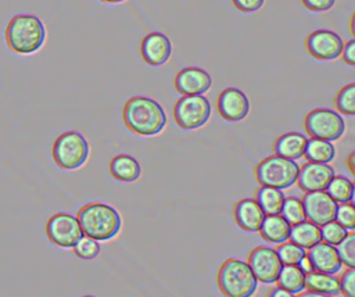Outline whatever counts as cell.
Returning <instances> with one entry per match:
<instances>
[{
	"label": "cell",
	"mask_w": 355,
	"mask_h": 297,
	"mask_svg": "<svg viewBox=\"0 0 355 297\" xmlns=\"http://www.w3.org/2000/svg\"><path fill=\"white\" fill-rule=\"evenodd\" d=\"M126 128L139 136H155L166 125V114L154 99L144 96L130 97L122 110Z\"/></svg>",
	"instance_id": "6da1fadb"
},
{
	"label": "cell",
	"mask_w": 355,
	"mask_h": 297,
	"mask_svg": "<svg viewBox=\"0 0 355 297\" xmlns=\"http://www.w3.org/2000/svg\"><path fill=\"white\" fill-rule=\"evenodd\" d=\"M7 47L19 56H29L42 49L46 40V28L42 19L31 14L14 15L4 32Z\"/></svg>",
	"instance_id": "7a4b0ae2"
},
{
	"label": "cell",
	"mask_w": 355,
	"mask_h": 297,
	"mask_svg": "<svg viewBox=\"0 0 355 297\" xmlns=\"http://www.w3.org/2000/svg\"><path fill=\"white\" fill-rule=\"evenodd\" d=\"M83 236L92 237L97 241H107L114 239L122 226L119 212L105 203L85 204L76 215Z\"/></svg>",
	"instance_id": "3957f363"
},
{
	"label": "cell",
	"mask_w": 355,
	"mask_h": 297,
	"mask_svg": "<svg viewBox=\"0 0 355 297\" xmlns=\"http://www.w3.org/2000/svg\"><path fill=\"white\" fill-rule=\"evenodd\" d=\"M216 282L225 297H252L258 289V280L250 265L239 258H227L222 262Z\"/></svg>",
	"instance_id": "277c9868"
},
{
	"label": "cell",
	"mask_w": 355,
	"mask_h": 297,
	"mask_svg": "<svg viewBox=\"0 0 355 297\" xmlns=\"http://www.w3.org/2000/svg\"><path fill=\"white\" fill-rule=\"evenodd\" d=\"M298 169L300 167L294 160L273 154L257 164L255 179L261 186L283 190L291 187L295 183Z\"/></svg>",
	"instance_id": "5b68a950"
},
{
	"label": "cell",
	"mask_w": 355,
	"mask_h": 297,
	"mask_svg": "<svg viewBox=\"0 0 355 297\" xmlns=\"http://www.w3.org/2000/svg\"><path fill=\"white\" fill-rule=\"evenodd\" d=\"M89 143L79 132L69 130L61 133L53 143L51 154L57 167L67 171L80 168L89 157Z\"/></svg>",
	"instance_id": "8992f818"
},
{
	"label": "cell",
	"mask_w": 355,
	"mask_h": 297,
	"mask_svg": "<svg viewBox=\"0 0 355 297\" xmlns=\"http://www.w3.org/2000/svg\"><path fill=\"white\" fill-rule=\"evenodd\" d=\"M305 132L315 139L327 142L338 140L345 132V121L337 111L329 108H315L302 121Z\"/></svg>",
	"instance_id": "52a82bcc"
},
{
	"label": "cell",
	"mask_w": 355,
	"mask_h": 297,
	"mask_svg": "<svg viewBox=\"0 0 355 297\" xmlns=\"http://www.w3.org/2000/svg\"><path fill=\"white\" fill-rule=\"evenodd\" d=\"M211 117L209 100L202 94L182 96L173 105V118L179 128L193 130L204 126Z\"/></svg>",
	"instance_id": "ba28073f"
},
{
	"label": "cell",
	"mask_w": 355,
	"mask_h": 297,
	"mask_svg": "<svg viewBox=\"0 0 355 297\" xmlns=\"http://www.w3.org/2000/svg\"><path fill=\"white\" fill-rule=\"evenodd\" d=\"M46 235L53 244L61 248H72L83 236V232L75 215L57 212L49 218L46 223Z\"/></svg>",
	"instance_id": "9c48e42d"
},
{
	"label": "cell",
	"mask_w": 355,
	"mask_h": 297,
	"mask_svg": "<svg viewBox=\"0 0 355 297\" xmlns=\"http://www.w3.org/2000/svg\"><path fill=\"white\" fill-rule=\"evenodd\" d=\"M247 264L257 280L266 285L275 283L283 268L276 250L266 246H257L252 248L247 257Z\"/></svg>",
	"instance_id": "30bf717a"
},
{
	"label": "cell",
	"mask_w": 355,
	"mask_h": 297,
	"mask_svg": "<svg viewBox=\"0 0 355 297\" xmlns=\"http://www.w3.org/2000/svg\"><path fill=\"white\" fill-rule=\"evenodd\" d=\"M304 46L311 57L320 61H331L340 57L344 42L334 31L318 29L306 36Z\"/></svg>",
	"instance_id": "8fae6325"
},
{
	"label": "cell",
	"mask_w": 355,
	"mask_h": 297,
	"mask_svg": "<svg viewBox=\"0 0 355 297\" xmlns=\"http://www.w3.org/2000/svg\"><path fill=\"white\" fill-rule=\"evenodd\" d=\"M301 201L305 210V217L309 222L322 226L334 221L338 204L327 194L326 190L305 192Z\"/></svg>",
	"instance_id": "7c38bea8"
},
{
	"label": "cell",
	"mask_w": 355,
	"mask_h": 297,
	"mask_svg": "<svg viewBox=\"0 0 355 297\" xmlns=\"http://www.w3.org/2000/svg\"><path fill=\"white\" fill-rule=\"evenodd\" d=\"M216 110L225 121L239 122L248 115L250 100L243 90L226 87L216 97Z\"/></svg>",
	"instance_id": "4fadbf2b"
},
{
	"label": "cell",
	"mask_w": 355,
	"mask_h": 297,
	"mask_svg": "<svg viewBox=\"0 0 355 297\" xmlns=\"http://www.w3.org/2000/svg\"><path fill=\"white\" fill-rule=\"evenodd\" d=\"M334 175V169L329 164L306 161L300 167L295 183L302 192L326 190Z\"/></svg>",
	"instance_id": "5bb4252c"
},
{
	"label": "cell",
	"mask_w": 355,
	"mask_h": 297,
	"mask_svg": "<svg viewBox=\"0 0 355 297\" xmlns=\"http://www.w3.org/2000/svg\"><path fill=\"white\" fill-rule=\"evenodd\" d=\"M175 89L183 96L204 94L211 89V75L198 67H186L180 69L173 80Z\"/></svg>",
	"instance_id": "9a60e30c"
},
{
	"label": "cell",
	"mask_w": 355,
	"mask_h": 297,
	"mask_svg": "<svg viewBox=\"0 0 355 297\" xmlns=\"http://www.w3.org/2000/svg\"><path fill=\"white\" fill-rule=\"evenodd\" d=\"M140 54L151 67L164 65L172 54V43L169 37L161 32L147 33L140 43Z\"/></svg>",
	"instance_id": "2e32d148"
},
{
	"label": "cell",
	"mask_w": 355,
	"mask_h": 297,
	"mask_svg": "<svg viewBox=\"0 0 355 297\" xmlns=\"http://www.w3.org/2000/svg\"><path fill=\"white\" fill-rule=\"evenodd\" d=\"M306 257L316 272L334 275L341 271L343 264L338 257L337 248L329 243L319 241L306 251Z\"/></svg>",
	"instance_id": "e0dca14e"
},
{
	"label": "cell",
	"mask_w": 355,
	"mask_h": 297,
	"mask_svg": "<svg viewBox=\"0 0 355 297\" xmlns=\"http://www.w3.org/2000/svg\"><path fill=\"white\" fill-rule=\"evenodd\" d=\"M233 218L237 226L245 232H258L265 212L255 198H241L233 205Z\"/></svg>",
	"instance_id": "ac0fdd59"
},
{
	"label": "cell",
	"mask_w": 355,
	"mask_h": 297,
	"mask_svg": "<svg viewBox=\"0 0 355 297\" xmlns=\"http://www.w3.org/2000/svg\"><path fill=\"white\" fill-rule=\"evenodd\" d=\"M306 142H308V137L305 135L300 132H287L280 135L273 142L272 150L276 155L295 161L304 157Z\"/></svg>",
	"instance_id": "d6986e66"
},
{
	"label": "cell",
	"mask_w": 355,
	"mask_h": 297,
	"mask_svg": "<svg viewBox=\"0 0 355 297\" xmlns=\"http://www.w3.org/2000/svg\"><path fill=\"white\" fill-rule=\"evenodd\" d=\"M258 232L263 240L273 243V244H280V243L288 240L290 232H291V225L280 214L265 215Z\"/></svg>",
	"instance_id": "ffe728a7"
},
{
	"label": "cell",
	"mask_w": 355,
	"mask_h": 297,
	"mask_svg": "<svg viewBox=\"0 0 355 297\" xmlns=\"http://www.w3.org/2000/svg\"><path fill=\"white\" fill-rule=\"evenodd\" d=\"M111 176L119 182L132 183L140 178L141 167L139 161L129 154H118L110 162Z\"/></svg>",
	"instance_id": "44dd1931"
},
{
	"label": "cell",
	"mask_w": 355,
	"mask_h": 297,
	"mask_svg": "<svg viewBox=\"0 0 355 297\" xmlns=\"http://www.w3.org/2000/svg\"><path fill=\"white\" fill-rule=\"evenodd\" d=\"M288 240L293 241L294 244L308 250L312 246H315L316 243L322 241L320 226L309 222L308 219L298 222L295 225H291V232H290Z\"/></svg>",
	"instance_id": "7402d4cb"
},
{
	"label": "cell",
	"mask_w": 355,
	"mask_h": 297,
	"mask_svg": "<svg viewBox=\"0 0 355 297\" xmlns=\"http://www.w3.org/2000/svg\"><path fill=\"white\" fill-rule=\"evenodd\" d=\"M305 287L311 291H316V293H322L333 297L340 294L338 278L330 273H323L316 271L305 273Z\"/></svg>",
	"instance_id": "603a6c76"
},
{
	"label": "cell",
	"mask_w": 355,
	"mask_h": 297,
	"mask_svg": "<svg viewBox=\"0 0 355 297\" xmlns=\"http://www.w3.org/2000/svg\"><path fill=\"white\" fill-rule=\"evenodd\" d=\"M254 198L257 200L265 215H277L282 212V207L286 197L280 189L259 186L255 192Z\"/></svg>",
	"instance_id": "cb8c5ba5"
},
{
	"label": "cell",
	"mask_w": 355,
	"mask_h": 297,
	"mask_svg": "<svg viewBox=\"0 0 355 297\" xmlns=\"http://www.w3.org/2000/svg\"><path fill=\"white\" fill-rule=\"evenodd\" d=\"M276 282L288 293L298 294L305 289V272L298 265H283Z\"/></svg>",
	"instance_id": "d4e9b609"
},
{
	"label": "cell",
	"mask_w": 355,
	"mask_h": 297,
	"mask_svg": "<svg viewBox=\"0 0 355 297\" xmlns=\"http://www.w3.org/2000/svg\"><path fill=\"white\" fill-rule=\"evenodd\" d=\"M304 157L311 162L329 164L336 157V147L331 142L311 137L306 142Z\"/></svg>",
	"instance_id": "484cf974"
},
{
	"label": "cell",
	"mask_w": 355,
	"mask_h": 297,
	"mask_svg": "<svg viewBox=\"0 0 355 297\" xmlns=\"http://www.w3.org/2000/svg\"><path fill=\"white\" fill-rule=\"evenodd\" d=\"M326 192L337 204H344V203L352 201L355 187L351 179L343 175H334L330 183L327 185Z\"/></svg>",
	"instance_id": "4316f807"
},
{
	"label": "cell",
	"mask_w": 355,
	"mask_h": 297,
	"mask_svg": "<svg viewBox=\"0 0 355 297\" xmlns=\"http://www.w3.org/2000/svg\"><path fill=\"white\" fill-rule=\"evenodd\" d=\"M334 107L338 114L348 117L355 115V83H348L337 92L334 97Z\"/></svg>",
	"instance_id": "83f0119b"
},
{
	"label": "cell",
	"mask_w": 355,
	"mask_h": 297,
	"mask_svg": "<svg viewBox=\"0 0 355 297\" xmlns=\"http://www.w3.org/2000/svg\"><path fill=\"white\" fill-rule=\"evenodd\" d=\"M275 250L283 265H298L302 261V258L306 255L305 248L294 244L290 240L277 244Z\"/></svg>",
	"instance_id": "f1b7e54d"
},
{
	"label": "cell",
	"mask_w": 355,
	"mask_h": 297,
	"mask_svg": "<svg viewBox=\"0 0 355 297\" xmlns=\"http://www.w3.org/2000/svg\"><path fill=\"white\" fill-rule=\"evenodd\" d=\"M282 217H284V219L290 223V225H295L298 222H302L306 219L305 217V210L302 205L301 198L298 197H286L283 207H282Z\"/></svg>",
	"instance_id": "f546056e"
},
{
	"label": "cell",
	"mask_w": 355,
	"mask_h": 297,
	"mask_svg": "<svg viewBox=\"0 0 355 297\" xmlns=\"http://www.w3.org/2000/svg\"><path fill=\"white\" fill-rule=\"evenodd\" d=\"M337 246V253L341 264L347 268H355V233L352 230L348 232L343 241Z\"/></svg>",
	"instance_id": "4dcf8cb0"
},
{
	"label": "cell",
	"mask_w": 355,
	"mask_h": 297,
	"mask_svg": "<svg viewBox=\"0 0 355 297\" xmlns=\"http://www.w3.org/2000/svg\"><path fill=\"white\" fill-rule=\"evenodd\" d=\"M75 255H78L82 260L90 261L94 260L100 254V243L92 237L82 236L78 243L72 247Z\"/></svg>",
	"instance_id": "1f68e13d"
},
{
	"label": "cell",
	"mask_w": 355,
	"mask_h": 297,
	"mask_svg": "<svg viewBox=\"0 0 355 297\" xmlns=\"http://www.w3.org/2000/svg\"><path fill=\"white\" fill-rule=\"evenodd\" d=\"M347 233H348V230L345 228H343L336 221H330V222L320 226L322 241L329 243L331 246H337L338 243H341L343 239L347 236Z\"/></svg>",
	"instance_id": "d6a6232c"
},
{
	"label": "cell",
	"mask_w": 355,
	"mask_h": 297,
	"mask_svg": "<svg viewBox=\"0 0 355 297\" xmlns=\"http://www.w3.org/2000/svg\"><path fill=\"white\" fill-rule=\"evenodd\" d=\"M334 221L338 222L347 230H354L355 229V207H354V204L349 201V203L337 205Z\"/></svg>",
	"instance_id": "836d02e7"
},
{
	"label": "cell",
	"mask_w": 355,
	"mask_h": 297,
	"mask_svg": "<svg viewBox=\"0 0 355 297\" xmlns=\"http://www.w3.org/2000/svg\"><path fill=\"white\" fill-rule=\"evenodd\" d=\"M340 293L345 297H355V268H347L338 278Z\"/></svg>",
	"instance_id": "e575fe53"
},
{
	"label": "cell",
	"mask_w": 355,
	"mask_h": 297,
	"mask_svg": "<svg viewBox=\"0 0 355 297\" xmlns=\"http://www.w3.org/2000/svg\"><path fill=\"white\" fill-rule=\"evenodd\" d=\"M301 4L313 12H326L331 10L336 4V0H300Z\"/></svg>",
	"instance_id": "d590c367"
},
{
	"label": "cell",
	"mask_w": 355,
	"mask_h": 297,
	"mask_svg": "<svg viewBox=\"0 0 355 297\" xmlns=\"http://www.w3.org/2000/svg\"><path fill=\"white\" fill-rule=\"evenodd\" d=\"M232 3L239 11L254 12L263 6L265 0H232Z\"/></svg>",
	"instance_id": "8d00e7d4"
},
{
	"label": "cell",
	"mask_w": 355,
	"mask_h": 297,
	"mask_svg": "<svg viewBox=\"0 0 355 297\" xmlns=\"http://www.w3.org/2000/svg\"><path fill=\"white\" fill-rule=\"evenodd\" d=\"M343 62H345L347 65H355V39H351L348 40L344 46H343V50H341V54H340Z\"/></svg>",
	"instance_id": "74e56055"
},
{
	"label": "cell",
	"mask_w": 355,
	"mask_h": 297,
	"mask_svg": "<svg viewBox=\"0 0 355 297\" xmlns=\"http://www.w3.org/2000/svg\"><path fill=\"white\" fill-rule=\"evenodd\" d=\"M266 297H294V294H291V293H288L287 290H284V289H282V287H272L269 291H268V294H266Z\"/></svg>",
	"instance_id": "f35d334b"
},
{
	"label": "cell",
	"mask_w": 355,
	"mask_h": 297,
	"mask_svg": "<svg viewBox=\"0 0 355 297\" xmlns=\"http://www.w3.org/2000/svg\"><path fill=\"white\" fill-rule=\"evenodd\" d=\"M345 164L352 175H355V151H351L345 160Z\"/></svg>",
	"instance_id": "ab89813d"
},
{
	"label": "cell",
	"mask_w": 355,
	"mask_h": 297,
	"mask_svg": "<svg viewBox=\"0 0 355 297\" xmlns=\"http://www.w3.org/2000/svg\"><path fill=\"white\" fill-rule=\"evenodd\" d=\"M294 297H333V296H327V294H322V293H316V291H311V290H308V291L302 290Z\"/></svg>",
	"instance_id": "60d3db41"
},
{
	"label": "cell",
	"mask_w": 355,
	"mask_h": 297,
	"mask_svg": "<svg viewBox=\"0 0 355 297\" xmlns=\"http://www.w3.org/2000/svg\"><path fill=\"white\" fill-rule=\"evenodd\" d=\"M298 266H300L305 273H309V272L313 271V268H312V265H311V262H309V260H308L306 255L302 258V261L298 264Z\"/></svg>",
	"instance_id": "b9f144b4"
},
{
	"label": "cell",
	"mask_w": 355,
	"mask_h": 297,
	"mask_svg": "<svg viewBox=\"0 0 355 297\" xmlns=\"http://www.w3.org/2000/svg\"><path fill=\"white\" fill-rule=\"evenodd\" d=\"M103 3H108V4H118V3H123L126 0H100Z\"/></svg>",
	"instance_id": "7bdbcfd3"
},
{
	"label": "cell",
	"mask_w": 355,
	"mask_h": 297,
	"mask_svg": "<svg viewBox=\"0 0 355 297\" xmlns=\"http://www.w3.org/2000/svg\"><path fill=\"white\" fill-rule=\"evenodd\" d=\"M352 25H354V15H352L351 19H349V26H351V35H355V32H354V29H352Z\"/></svg>",
	"instance_id": "ee69618b"
},
{
	"label": "cell",
	"mask_w": 355,
	"mask_h": 297,
	"mask_svg": "<svg viewBox=\"0 0 355 297\" xmlns=\"http://www.w3.org/2000/svg\"><path fill=\"white\" fill-rule=\"evenodd\" d=\"M82 297H93V296H82Z\"/></svg>",
	"instance_id": "f6af8a7d"
}]
</instances>
